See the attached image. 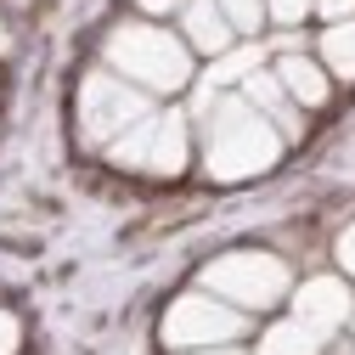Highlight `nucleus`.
I'll return each mask as SVG.
<instances>
[{
    "label": "nucleus",
    "instance_id": "nucleus-1",
    "mask_svg": "<svg viewBox=\"0 0 355 355\" xmlns=\"http://www.w3.org/2000/svg\"><path fill=\"white\" fill-rule=\"evenodd\" d=\"M198 124H203V169H209V181H254V175H265L282 158V130L243 91L237 96H214V107Z\"/></svg>",
    "mask_w": 355,
    "mask_h": 355
},
{
    "label": "nucleus",
    "instance_id": "nucleus-2",
    "mask_svg": "<svg viewBox=\"0 0 355 355\" xmlns=\"http://www.w3.org/2000/svg\"><path fill=\"white\" fill-rule=\"evenodd\" d=\"M107 68L124 73L130 85H141L147 96H175L192 85V46L181 34L158 28L153 17H136V23H119L107 34Z\"/></svg>",
    "mask_w": 355,
    "mask_h": 355
},
{
    "label": "nucleus",
    "instance_id": "nucleus-3",
    "mask_svg": "<svg viewBox=\"0 0 355 355\" xmlns=\"http://www.w3.org/2000/svg\"><path fill=\"white\" fill-rule=\"evenodd\" d=\"M107 158H113L119 169L158 175V181L181 175V169L192 164V113H181V107H158V113H147L141 124H130L124 136L107 147Z\"/></svg>",
    "mask_w": 355,
    "mask_h": 355
},
{
    "label": "nucleus",
    "instance_id": "nucleus-4",
    "mask_svg": "<svg viewBox=\"0 0 355 355\" xmlns=\"http://www.w3.org/2000/svg\"><path fill=\"white\" fill-rule=\"evenodd\" d=\"M203 288L248 310V316H259V310H277L293 293V271H288V259L265 254V248H232L203 271Z\"/></svg>",
    "mask_w": 355,
    "mask_h": 355
},
{
    "label": "nucleus",
    "instance_id": "nucleus-5",
    "mask_svg": "<svg viewBox=\"0 0 355 355\" xmlns=\"http://www.w3.org/2000/svg\"><path fill=\"white\" fill-rule=\"evenodd\" d=\"M153 113V96L141 85H130L113 68H96L79 79V141L85 147H113L130 124H141Z\"/></svg>",
    "mask_w": 355,
    "mask_h": 355
},
{
    "label": "nucleus",
    "instance_id": "nucleus-6",
    "mask_svg": "<svg viewBox=\"0 0 355 355\" xmlns=\"http://www.w3.org/2000/svg\"><path fill=\"white\" fill-rule=\"evenodd\" d=\"M164 344L181 355V349H209V344H232L248 333V310L226 304L220 293H181L169 310H164Z\"/></svg>",
    "mask_w": 355,
    "mask_h": 355
},
{
    "label": "nucleus",
    "instance_id": "nucleus-7",
    "mask_svg": "<svg viewBox=\"0 0 355 355\" xmlns=\"http://www.w3.org/2000/svg\"><path fill=\"white\" fill-rule=\"evenodd\" d=\"M355 316V293L344 277H310L293 288V322H304L316 338H333Z\"/></svg>",
    "mask_w": 355,
    "mask_h": 355
},
{
    "label": "nucleus",
    "instance_id": "nucleus-8",
    "mask_svg": "<svg viewBox=\"0 0 355 355\" xmlns=\"http://www.w3.org/2000/svg\"><path fill=\"white\" fill-rule=\"evenodd\" d=\"M243 96L271 119L277 130H282V141H299V130H304V119H299V102L282 91V79H277V68H254L248 79H243Z\"/></svg>",
    "mask_w": 355,
    "mask_h": 355
},
{
    "label": "nucleus",
    "instance_id": "nucleus-9",
    "mask_svg": "<svg viewBox=\"0 0 355 355\" xmlns=\"http://www.w3.org/2000/svg\"><path fill=\"white\" fill-rule=\"evenodd\" d=\"M181 40L198 57H220V51H232L237 28L226 23V12H220L214 0H187V6H181Z\"/></svg>",
    "mask_w": 355,
    "mask_h": 355
},
{
    "label": "nucleus",
    "instance_id": "nucleus-10",
    "mask_svg": "<svg viewBox=\"0 0 355 355\" xmlns=\"http://www.w3.org/2000/svg\"><path fill=\"white\" fill-rule=\"evenodd\" d=\"M277 79H282V91H288L299 107H322V102L333 96V73L322 68V57H304V51L277 57Z\"/></svg>",
    "mask_w": 355,
    "mask_h": 355
},
{
    "label": "nucleus",
    "instance_id": "nucleus-11",
    "mask_svg": "<svg viewBox=\"0 0 355 355\" xmlns=\"http://www.w3.org/2000/svg\"><path fill=\"white\" fill-rule=\"evenodd\" d=\"M316 57H322V68L333 73V79H355V17L349 23H327L322 28V40H316Z\"/></svg>",
    "mask_w": 355,
    "mask_h": 355
},
{
    "label": "nucleus",
    "instance_id": "nucleus-12",
    "mask_svg": "<svg viewBox=\"0 0 355 355\" xmlns=\"http://www.w3.org/2000/svg\"><path fill=\"white\" fill-rule=\"evenodd\" d=\"M254 68H265V46H254V40H248V46L220 51V57H214V68L203 73V85H209V91H226V85H243Z\"/></svg>",
    "mask_w": 355,
    "mask_h": 355
},
{
    "label": "nucleus",
    "instance_id": "nucleus-13",
    "mask_svg": "<svg viewBox=\"0 0 355 355\" xmlns=\"http://www.w3.org/2000/svg\"><path fill=\"white\" fill-rule=\"evenodd\" d=\"M254 355H322V338L310 333L304 322H277V327H265L259 333V344H254Z\"/></svg>",
    "mask_w": 355,
    "mask_h": 355
},
{
    "label": "nucleus",
    "instance_id": "nucleus-14",
    "mask_svg": "<svg viewBox=\"0 0 355 355\" xmlns=\"http://www.w3.org/2000/svg\"><path fill=\"white\" fill-rule=\"evenodd\" d=\"M220 12H226V23L243 34V40H254L259 34V23H265V0H214Z\"/></svg>",
    "mask_w": 355,
    "mask_h": 355
},
{
    "label": "nucleus",
    "instance_id": "nucleus-15",
    "mask_svg": "<svg viewBox=\"0 0 355 355\" xmlns=\"http://www.w3.org/2000/svg\"><path fill=\"white\" fill-rule=\"evenodd\" d=\"M310 12H316V0H265V17H271V23H282V28L304 23Z\"/></svg>",
    "mask_w": 355,
    "mask_h": 355
},
{
    "label": "nucleus",
    "instance_id": "nucleus-16",
    "mask_svg": "<svg viewBox=\"0 0 355 355\" xmlns=\"http://www.w3.org/2000/svg\"><path fill=\"white\" fill-rule=\"evenodd\" d=\"M333 254H338V271L344 277H355V220L338 232V243H333Z\"/></svg>",
    "mask_w": 355,
    "mask_h": 355
},
{
    "label": "nucleus",
    "instance_id": "nucleus-17",
    "mask_svg": "<svg viewBox=\"0 0 355 355\" xmlns=\"http://www.w3.org/2000/svg\"><path fill=\"white\" fill-rule=\"evenodd\" d=\"M17 344H23L17 316H12V310H0V355H17Z\"/></svg>",
    "mask_w": 355,
    "mask_h": 355
},
{
    "label": "nucleus",
    "instance_id": "nucleus-18",
    "mask_svg": "<svg viewBox=\"0 0 355 355\" xmlns=\"http://www.w3.org/2000/svg\"><path fill=\"white\" fill-rule=\"evenodd\" d=\"M316 12H322V23H349L355 17V0H316Z\"/></svg>",
    "mask_w": 355,
    "mask_h": 355
},
{
    "label": "nucleus",
    "instance_id": "nucleus-19",
    "mask_svg": "<svg viewBox=\"0 0 355 355\" xmlns=\"http://www.w3.org/2000/svg\"><path fill=\"white\" fill-rule=\"evenodd\" d=\"M136 6H141L147 17H181V6H187V0H136Z\"/></svg>",
    "mask_w": 355,
    "mask_h": 355
},
{
    "label": "nucleus",
    "instance_id": "nucleus-20",
    "mask_svg": "<svg viewBox=\"0 0 355 355\" xmlns=\"http://www.w3.org/2000/svg\"><path fill=\"white\" fill-rule=\"evenodd\" d=\"M181 355H243L237 344H209V349H181Z\"/></svg>",
    "mask_w": 355,
    "mask_h": 355
},
{
    "label": "nucleus",
    "instance_id": "nucleus-21",
    "mask_svg": "<svg viewBox=\"0 0 355 355\" xmlns=\"http://www.w3.org/2000/svg\"><path fill=\"white\" fill-rule=\"evenodd\" d=\"M338 355H355V344H344V349H338Z\"/></svg>",
    "mask_w": 355,
    "mask_h": 355
},
{
    "label": "nucleus",
    "instance_id": "nucleus-22",
    "mask_svg": "<svg viewBox=\"0 0 355 355\" xmlns=\"http://www.w3.org/2000/svg\"><path fill=\"white\" fill-rule=\"evenodd\" d=\"M349 327H355V316H349Z\"/></svg>",
    "mask_w": 355,
    "mask_h": 355
}]
</instances>
